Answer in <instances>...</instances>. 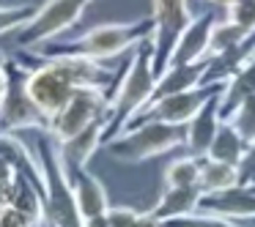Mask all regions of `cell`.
Wrapping results in <instances>:
<instances>
[{"label":"cell","instance_id":"cell-20","mask_svg":"<svg viewBox=\"0 0 255 227\" xmlns=\"http://www.w3.org/2000/svg\"><path fill=\"white\" fill-rule=\"evenodd\" d=\"M253 93H255V55H253V61H247L225 82V90H222V99H220L222 118H228L247 96H253Z\"/></svg>","mask_w":255,"mask_h":227},{"label":"cell","instance_id":"cell-30","mask_svg":"<svg viewBox=\"0 0 255 227\" xmlns=\"http://www.w3.org/2000/svg\"><path fill=\"white\" fill-rule=\"evenodd\" d=\"M242 170V183H253L255 181V140L247 143V151H244V159L239 164Z\"/></svg>","mask_w":255,"mask_h":227},{"label":"cell","instance_id":"cell-36","mask_svg":"<svg viewBox=\"0 0 255 227\" xmlns=\"http://www.w3.org/2000/svg\"><path fill=\"white\" fill-rule=\"evenodd\" d=\"M244 225H247V227H255V219H250V222H244Z\"/></svg>","mask_w":255,"mask_h":227},{"label":"cell","instance_id":"cell-32","mask_svg":"<svg viewBox=\"0 0 255 227\" xmlns=\"http://www.w3.org/2000/svg\"><path fill=\"white\" fill-rule=\"evenodd\" d=\"M134 227H167V225L162 219H156L151 211H140V219H137V225H134Z\"/></svg>","mask_w":255,"mask_h":227},{"label":"cell","instance_id":"cell-1","mask_svg":"<svg viewBox=\"0 0 255 227\" xmlns=\"http://www.w3.org/2000/svg\"><path fill=\"white\" fill-rule=\"evenodd\" d=\"M14 61L28 72L25 88L39 112L47 118L55 115L77 88H107L113 93V85L118 79V72L105 69L102 61L91 58H44L33 50H19L14 52Z\"/></svg>","mask_w":255,"mask_h":227},{"label":"cell","instance_id":"cell-26","mask_svg":"<svg viewBox=\"0 0 255 227\" xmlns=\"http://www.w3.org/2000/svg\"><path fill=\"white\" fill-rule=\"evenodd\" d=\"M36 14V6H0V36L17 33L22 25H28Z\"/></svg>","mask_w":255,"mask_h":227},{"label":"cell","instance_id":"cell-24","mask_svg":"<svg viewBox=\"0 0 255 227\" xmlns=\"http://www.w3.org/2000/svg\"><path fill=\"white\" fill-rule=\"evenodd\" d=\"M225 121H231L233 129H236L247 143H253V140H255V93L247 96V99H244L242 104H239L236 110L225 118Z\"/></svg>","mask_w":255,"mask_h":227},{"label":"cell","instance_id":"cell-19","mask_svg":"<svg viewBox=\"0 0 255 227\" xmlns=\"http://www.w3.org/2000/svg\"><path fill=\"white\" fill-rule=\"evenodd\" d=\"M242 183V170L239 164H228V161L211 159V156H200V189L203 194L225 192Z\"/></svg>","mask_w":255,"mask_h":227},{"label":"cell","instance_id":"cell-7","mask_svg":"<svg viewBox=\"0 0 255 227\" xmlns=\"http://www.w3.org/2000/svg\"><path fill=\"white\" fill-rule=\"evenodd\" d=\"M107 104H110V90L107 88H77L72 99L50 118L47 134L58 145L66 143V140L77 137L83 129H88L94 121L105 118Z\"/></svg>","mask_w":255,"mask_h":227},{"label":"cell","instance_id":"cell-5","mask_svg":"<svg viewBox=\"0 0 255 227\" xmlns=\"http://www.w3.org/2000/svg\"><path fill=\"white\" fill-rule=\"evenodd\" d=\"M187 143V126L165 121H137L105 145L113 159L124 164H140L154 156L170 153Z\"/></svg>","mask_w":255,"mask_h":227},{"label":"cell","instance_id":"cell-37","mask_svg":"<svg viewBox=\"0 0 255 227\" xmlns=\"http://www.w3.org/2000/svg\"><path fill=\"white\" fill-rule=\"evenodd\" d=\"M247 186H250V189H253V192H255V181H253V183H247Z\"/></svg>","mask_w":255,"mask_h":227},{"label":"cell","instance_id":"cell-13","mask_svg":"<svg viewBox=\"0 0 255 227\" xmlns=\"http://www.w3.org/2000/svg\"><path fill=\"white\" fill-rule=\"evenodd\" d=\"M66 172H69V181H72L83 219L88 222V219H96V216H107L110 200H107L105 183L96 175H91L88 167H66Z\"/></svg>","mask_w":255,"mask_h":227},{"label":"cell","instance_id":"cell-31","mask_svg":"<svg viewBox=\"0 0 255 227\" xmlns=\"http://www.w3.org/2000/svg\"><path fill=\"white\" fill-rule=\"evenodd\" d=\"M19 175V170L11 164V161L6 159V156H0V186H6V183H11L14 178Z\"/></svg>","mask_w":255,"mask_h":227},{"label":"cell","instance_id":"cell-14","mask_svg":"<svg viewBox=\"0 0 255 227\" xmlns=\"http://www.w3.org/2000/svg\"><path fill=\"white\" fill-rule=\"evenodd\" d=\"M220 99H222V93L211 96V99L198 110V115L187 123V143H184V148H187L189 153H195V156L209 153L211 140H214L217 129H220V123H222Z\"/></svg>","mask_w":255,"mask_h":227},{"label":"cell","instance_id":"cell-28","mask_svg":"<svg viewBox=\"0 0 255 227\" xmlns=\"http://www.w3.org/2000/svg\"><path fill=\"white\" fill-rule=\"evenodd\" d=\"M0 227H44L39 219H33L30 214H25L17 205H6L0 208Z\"/></svg>","mask_w":255,"mask_h":227},{"label":"cell","instance_id":"cell-12","mask_svg":"<svg viewBox=\"0 0 255 227\" xmlns=\"http://www.w3.org/2000/svg\"><path fill=\"white\" fill-rule=\"evenodd\" d=\"M198 211L228 216V219H236V222H250L255 219V192L247 183H239V186L225 189V192L203 194Z\"/></svg>","mask_w":255,"mask_h":227},{"label":"cell","instance_id":"cell-17","mask_svg":"<svg viewBox=\"0 0 255 227\" xmlns=\"http://www.w3.org/2000/svg\"><path fill=\"white\" fill-rule=\"evenodd\" d=\"M203 72H206V61L203 63H184V66H167L165 72L156 77L148 104L165 99V96L181 93V90H189V88H195V85H200Z\"/></svg>","mask_w":255,"mask_h":227},{"label":"cell","instance_id":"cell-11","mask_svg":"<svg viewBox=\"0 0 255 227\" xmlns=\"http://www.w3.org/2000/svg\"><path fill=\"white\" fill-rule=\"evenodd\" d=\"M217 22V14L211 11H200L189 19V25L184 28V33L178 36V44L173 50L170 66H184V63H203L209 61V36L211 28Z\"/></svg>","mask_w":255,"mask_h":227},{"label":"cell","instance_id":"cell-8","mask_svg":"<svg viewBox=\"0 0 255 227\" xmlns=\"http://www.w3.org/2000/svg\"><path fill=\"white\" fill-rule=\"evenodd\" d=\"M25 77H28V72L14 58H8V85L0 99V132H25V129L47 132V118L28 96Z\"/></svg>","mask_w":255,"mask_h":227},{"label":"cell","instance_id":"cell-27","mask_svg":"<svg viewBox=\"0 0 255 227\" xmlns=\"http://www.w3.org/2000/svg\"><path fill=\"white\" fill-rule=\"evenodd\" d=\"M225 19L244 30V33H255V0H231L225 8Z\"/></svg>","mask_w":255,"mask_h":227},{"label":"cell","instance_id":"cell-22","mask_svg":"<svg viewBox=\"0 0 255 227\" xmlns=\"http://www.w3.org/2000/svg\"><path fill=\"white\" fill-rule=\"evenodd\" d=\"M165 183L167 186H200V156L187 153L170 161L165 170Z\"/></svg>","mask_w":255,"mask_h":227},{"label":"cell","instance_id":"cell-21","mask_svg":"<svg viewBox=\"0 0 255 227\" xmlns=\"http://www.w3.org/2000/svg\"><path fill=\"white\" fill-rule=\"evenodd\" d=\"M244 151H247V140L233 129L231 121L222 118V123H220V129H217L214 140H211V148H209L206 156L220 159V161H228V164H242Z\"/></svg>","mask_w":255,"mask_h":227},{"label":"cell","instance_id":"cell-25","mask_svg":"<svg viewBox=\"0 0 255 227\" xmlns=\"http://www.w3.org/2000/svg\"><path fill=\"white\" fill-rule=\"evenodd\" d=\"M167 227H247L239 225L236 219H228V216H217V214H206V211H195L189 216H178V219L165 222Z\"/></svg>","mask_w":255,"mask_h":227},{"label":"cell","instance_id":"cell-33","mask_svg":"<svg viewBox=\"0 0 255 227\" xmlns=\"http://www.w3.org/2000/svg\"><path fill=\"white\" fill-rule=\"evenodd\" d=\"M6 85H8V55L0 52V99L6 93Z\"/></svg>","mask_w":255,"mask_h":227},{"label":"cell","instance_id":"cell-23","mask_svg":"<svg viewBox=\"0 0 255 227\" xmlns=\"http://www.w3.org/2000/svg\"><path fill=\"white\" fill-rule=\"evenodd\" d=\"M247 36H253V33H244V30L239 28V25H233L231 19H217L214 28H211V36H209V58L222 55L225 50L242 44Z\"/></svg>","mask_w":255,"mask_h":227},{"label":"cell","instance_id":"cell-9","mask_svg":"<svg viewBox=\"0 0 255 227\" xmlns=\"http://www.w3.org/2000/svg\"><path fill=\"white\" fill-rule=\"evenodd\" d=\"M151 17H154V33H151V47H154V72L159 77L170 66L173 50L178 44V36L189 25V0H154L151 3Z\"/></svg>","mask_w":255,"mask_h":227},{"label":"cell","instance_id":"cell-3","mask_svg":"<svg viewBox=\"0 0 255 227\" xmlns=\"http://www.w3.org/2000/svg\"><path fill=\"white\" fill-rule=\"evenodd\" d=\"M154 33V17H140L134 22H107L96 25L88 33L72 41H47L36 47L33 52L44 58H91V61H107L118 58L124 52H132L143 39H151Z\"/></svg>","mask_w":255,"mask_h":227},{"label":"cell","instance_id":"cell-35","mask_svg":"<svg viewBox=\"0 0 255 227\" xmlns=\"http://www.w3.org/2000/svg\"><path fill=\"white\" fill-rule=\"evenodd\" d=\"M203 3H209V6H214V8H228L231 0H203Z\"/></svg>","mask_w":255,"mask_h":227},{"label":"cell","instance_id":"cell-34","mask_svg":"<svg viewBox=\"0 0 255 227\" xmlns=\"http://www.w3.org/2000/svg\"><path fill=\"white\" fill-rule=\"evenodd\" d=\"M85 227H110V222H107V216H96V219L85 222Z\"/></svg>","mask_w":255,"mask_h":227},{"label":"cell","instance_id":"cell-29","mask_svg":"<svg viewBox=\"0 0 255 227\" xmlns=\"http://www.w3.org/2000/svg\"><path fill=\"white\" fill-rule=\"evenodd\" d=\"M140 219V211L129 208V205H116L110 211H107V222H110V227H134Z\"/></svg>","mask_w":255,"mask_h":227},{"label":"cell","instance_id":"cell-2","mask_svg":"<svg viewBox=\"0 0 255 227\" xmlns=\"http://www.w3.org/2000/svg\"><path fill=\"white\" fill-rule=\"evenodd\" d=\"M156 82L154 72V47L151 39H143L129 55V63L121 66L118 79L113 85L110 104L105 112V132H102V148L110 143L113 137L129 129V123L148 107L151 90Z\"/></svg>","mask_w":255,"mask_h":227},{"label":"cell","instance_id":"cell-18","mask_svg":"<svg viewBox=\"0 0 255 227\" xmlns=\"http://www.w3.org/2000/svg\"><path fill=\"white\" fill-rule=\"evenodd\" d=\"M102 132H105V118L94 121L88 129H83L77 137H72V140L58 145V148H61L63 164L66 167H88L91 156L102 148Z\"/></svg>","mask_w":255,"mask_h":227},{"label":"cell","instance_id":"cell-16","mask_svg":"<svg viewBox=\"0 0 255 227\" xmlns=\"http://www.w3.org/2000/svg\"><path fill=\"white\" fill-rule=\"evenodd\" d=\"M203 200V189L200 186H167L162 192V197L156 200V205L151 208V214L162 222L178 219V216H189L200 208Z\"/></svg>","mask_w":255,"mask_h":227},{"label":"cell","instance_id":"cell-10","mask_svg":"<svg viewBox=\"0 0 255 227\" xmlns=\"http://www.w3.org/2000/svg\"><path fill=\"white\" fill-rule=\"evenodd\" d=\"M222 90H225V85H195V88H189V90L165 96V99L148 104L132 123H137V121H165V123L187 126V123L198 115L200 107H203L211 96L222 93ZM132 123H129V126H132Z\"/></svg>","mask_w":255,"mask_h":227},{"label":"cell","instance_id":"cell-6","mask_svg":"<svg viewBox=\"0 0 255 227\" xmlns=\"http://www.w3.org/2000/svg\"><path fill=\"white\" fill-rule=\"evenodd\" d=\"M91 3L94 0H44L36 8L33 19L14 33L17 47L19 50H36V47L47 44V41H55L58 36L72 30L83 19L85 8Z\"/></svg>","mask_w":255,"mask_h":227},{"label":"cell","instance_id":"cell-15","mask_svg":"<svg viewBox=\"0 0 255 227\" xmlns=\"http://www.w3.org/2000/svg\"><path fill=\"white\" fill-rule=\"evenodd\" d=\"M253 55H255V33L247 36L242 44L225 50L222 55L209 58V61H206V72H203L200 85H225L228 79L244 66V63L253 61Z\"/></svg>","mask_w":255,"mask_h":227},{"label":"cell","instance_id":"cell-4","mask_svg":"<svg viewBox=\"0 0 255 227\" xmlns=\"http://www.w3.org/2000/svg\"><path fill=\"white\" fill-rule=\"evenodd\" d=\"M39 164L44 175V211L47 227H85V219L80 214L77 197H74L72 181H69L66 164L61 159V148L50 134H41L39 143Z\"/></svg>","mask_w":255,"mask_h":227}]
</instances>
